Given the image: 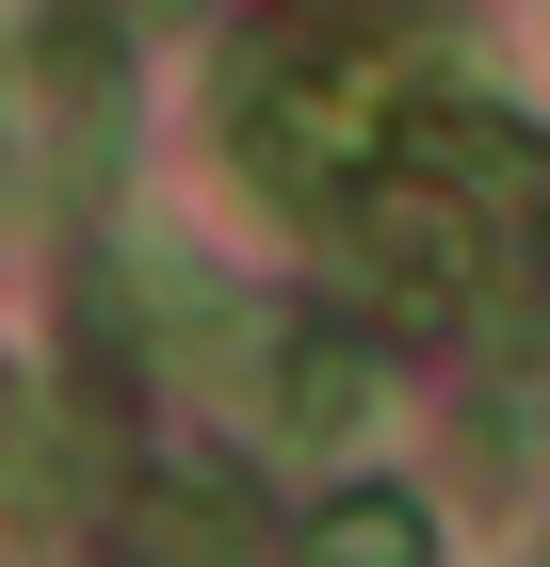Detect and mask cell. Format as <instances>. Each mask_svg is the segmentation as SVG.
<instances>
[{"label": "cell", "mask_w": 550, "mask_h": 567, "mask_svg": "<svg viewBox=\"0 0 550 567\" xmlns=\"http://www.w3.org/2000/svg\"><path fill=\"white\" fill-rule=\"evenodd\" d=\"M405 49H373V33H324V49H276L259 65V97H243V146H259V178L276 195H324V178H356V163H388L405 146Z\"/></svg>", "instance_id": "1"}, {"label": "cell", "mask_w": 550, "mask_h": 567, "mask_svg": "<svg viewBox=\"0 0 550 567\" xmlns=\"http://www.w3.org/2000/svg\"><path fill=\"white\" fill-rule=\"evenodd\" d=\"M276 390H292V405H276L292 437H356V341H292V373H276Z\"/></svg>", "instance_id": "2"}, {"label": "cell", "mask_w": 550, "mask_h": 567, "mask_svg": "<svg viewBox=\"0 0 550 567\" xmlns=\"http://www.w3.org/2000/svg\"><path fill=\"white\" fill-rule=\"evenodd\" d=\"M324 567H422V503H388V486L340 503V519H324Z\"/></svg>", "instance_id": "3"}]
</instances>
